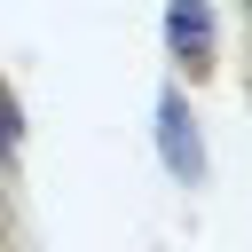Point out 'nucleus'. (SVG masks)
I'll return each instance as SVG.
<instances>
[{"label":"nucleus","mask_w":252,"mask_h":252,"mask_svg":"<svg viewBox=\"0 0 252 252\" xmlns=\"http://www.w3.org/2000/svg\"><path fill=\"white\" fill-rule=\"evenodd\" d=\"M158 142H165V165H173L181 181H197V173H205L197 118H189V102H181V94H165V102H158Z\"/></svg>","instance_id":"f257e3e1"},{"label":"nucleus","mask_w":252,"mask_h":252,"mask_svg":"<svg viewBox=\"0 0 252 252\" xmlns=\"http://www.w3.org/2000/svg\"><path fill=\"white\" fill-rule=\"evenodd\" d=\"M165 39H173V55L205 63V55H213V8H205V0H173V8H165Z\"/></svg>","instance_id":"f03ea898"},{"label":"nucleus","mask_w":252,"mask_h":252,"mask_svg":"<svg viewBox=\"0 0 252 252\" xmlns=\"http://www.w3.org/2000/svg\"><path fill=\"white\" fill-rule=\"evenodd\" d=\"M16 134H24V126H16V94H8V87H0V165H8V158H16Z\"/></svg>","instance_id":"7ed1b4c3"}]
</instances>
